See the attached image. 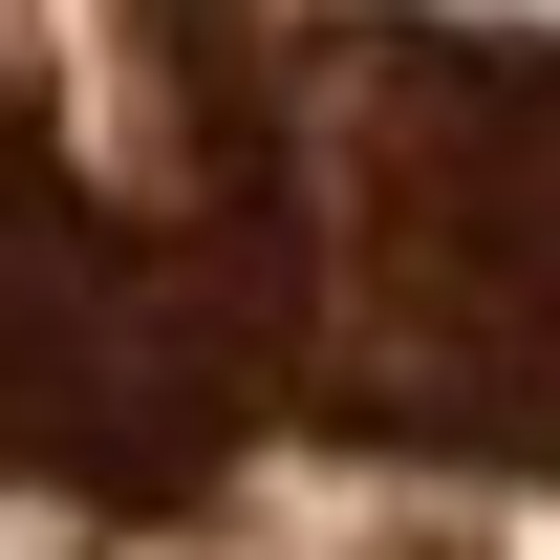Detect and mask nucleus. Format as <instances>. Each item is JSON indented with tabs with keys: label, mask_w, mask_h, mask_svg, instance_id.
I'll use <instances>...</instances> for the list:
<instances>
[{
	"label": "nucleus",
	"mask_w": 560,
	"mask_h": 560,
	"mask_svg": "<svg viewBox=\"0 0 560 560\" xmlns=\"http://www.w3.org/2000/svg\"><path fill=\"white\" fill-rule=\"evenodd\" d=\"M280 66L259 0H0V475L195 495L280 431Z\"/></svg>",
	"instance_id": "1"
},
{
	"label": "nucleus",
	"mask_w": 560,
	"mask_h": 560,
	"mask_svg": "<svg viewBox=\"0 0 560 560\" xmlns=\"http://www.w3.org/2000/svg\"><path fill=\"white\" fill-rule=\"evenodd\" d=\"M280 431L560 475V22H324L280 66Z\"/></svg>",
	"instance_id": "2"
}]
</instances>
